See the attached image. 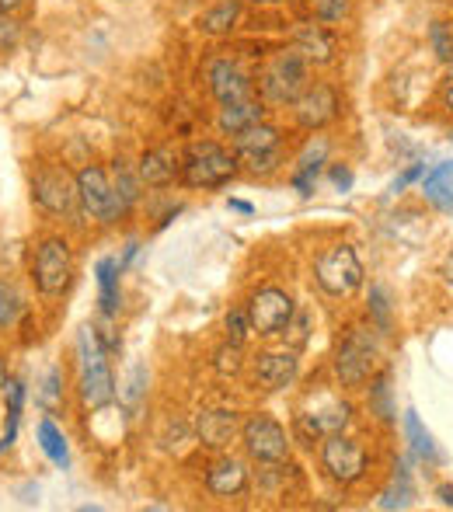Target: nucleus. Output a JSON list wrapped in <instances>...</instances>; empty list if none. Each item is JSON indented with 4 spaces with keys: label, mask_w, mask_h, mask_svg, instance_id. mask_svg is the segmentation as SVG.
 <instances>
[{
    "label": "nucleus",
    "mask_w": 453,
    "mask_h": 512,
    "mask_svg": "<svg viewBox=\"0 0 453 512\" xmlns=\"http://www.w3.org/2000/svg\"><path fill=\"white\" fill-rule=\"evenodd\" d=\"M255 88L265 105L293 108V102L311 88V63L293 46L279 49V53H272L269 60H265V67L258 70Z\"/></svg>",
    "instance_id": "obj_1"
},
{
    "label": "nucleus",
    "mask_w": 453,
    "mask_h": 512,
    "mask_svg": "<svg viewBox=\"0 0 453 512\" xmlns=\"http://www.w3.org/2000/svg\"><path fill=\"white\" fill-rule=\"evenodd\" d=\"M237 164H241V157L234 150H227L224 143L196 140L182 150V185L196 192L224 189L237 175Z\"/></svg>",
    "instance_id": "obj_2"
},
{
    "label": "nucleus",
    "mask_w": 453,
    "mask_h": 512,
    "mask_svg": "<svg viewBox=\"0 0 453 512\" xmlns=\"http://www.w3.org/2000/svg\"><path fill=\"white\" fill-rule=\"evenodd\" d=\"M77 356H81V398L88 408L102 411L115 401V380L109 370V359L98 342L95 328H81L77 335Z\"/></svg>",
    "instance_id": "obj_3"
},
{
    "label": "nucleus",
    "mask_w": 453,
    "mask_h": 512,
    "mask_svg": "<svg viewBox=\"0 0 453 512\" xmlns=\"http://www.w3.org/2000/svg\"><path fill=\"white\" fill-rule=\"evenodd\" d=\"M363 276V262L352 244H335V248L321 251L314 262V283L335 300H349L363 286Z\"/></svg>",
    "instance_id": "obj_4"
},
{
    "label": "nucleus",
    "mask_w": 453,
    "mask_h": 512,
    "mask_svg": "<svg viewBox=\"0 0 453 512\" xmlns=\"http://www.w3.org/2000/svg\"><path fill=\"white\" fill-rule=\"evenodd\" d=\"M373 370H377V342H373L370 328H349V335L335 352V377L349 391H363L373 380Z\"/></svg>",
    "instance_id": "obj_5"
},
{
    "label": "nucleus",
    "mask_w": 453,
    "mask_h": 512,
    "mask_svg": "<svg viewBox=\"0 0 453 512\" xmlns=\"http://www.w3.org/2000/svg\"><path fill=\"white\" fill-rule=\"evenodd\" d=\"M321 467L335 485L349 488L359 485L370 471V453L359 439L345 436V432H332V436L321 439Z\"/></svg>",
    "instance_id": "obj_6"
},
{
    "label": "nucleus",
    "mask_w": 453,
    "mask_h": 512,
    "mask_svg": "<svg viewBox=\"0 0 453 512\" xmlns=\"http://www.w3.org/2000/svg\"><path fill=\"white\" fill-rule=\"evenodd\" d=\"M77 196H81V209L98 223H115L126 213V203L115 192L112 178L105 175L102 164H88L77 171Z\"/></svg>",
    "instance_id": "obj_7"
},
{
    "label": "nucleus",
    "mask_w": 453,
    "mask_h": 512,
    "mask_svg": "<svg viewBox=\"0 0 453 512\" xmlns=\"http://www.w3.org/2000/svg\"><path fill=\"white\" fill-rule=\"evenodd\" d=\"M241 443L255 464H283L290 457V436L272 415H251L241 425Z\"/></svg>",
    "instance_id": "obj_8"
},
{
    "label": "nucleus",
    "mask_w": 453,
    "mask_h": 512,
    "mask_svg": "<svg viewBox=\"0 0 453 512\" xmlns=\"http://www.w3.org/2000/svg\"><path fill=\"white\" fill-rule=\"evenodd\" d=\"M293 314H297L293 297L286 290H279V286H262V290L248 300V321L258 338L283 335L293 324Z\"/></svg>",
    "instance_id": "obj_9"
},
{
    "label": "nucleus",
    "mask_w": 453,
    "mask_h": 512,
    "mask_svg": "<svg viewBox=\"0 0 453 512\" xmlns=\"http://www.w3.org/2000/svg\"><path fill=\"white\" fill-rule=\"evenodd\" d=\"M74 276V255L63 237H46L35 251V286L42 297H60Z\"/></svg>",
    "instance_id": "obj_10"
},
{
    "label": "nucleus",
    "mask_w": 453,
    "mask_h": 512,
    "mask_svg": "<svg viewBox=\"0 0 453 512\" xmlns=\"http://www.w3.org/2000/svg\"><path fill=\"white\" fill-rule=\"evenodd\" d=\"M339 112H342L339 91L325 81L311 84V88L293 102V122H297V129H304V133H321V129L339 119Z\"/></svg>",
    "instance_id": "obj_11"
},
{
    "label": "nucleus",
    "mask_w": 453,
    "mask_h": 512,
    "mask_svg": "<svg viewBox=\"0 0 453 512\" xmlns=\"http://www.w3.org/2000/svg\"><path fill=\"white\" fill-rule=\"evenodd\" d=\"M32 199L39 203L46 213L56 216H70L77 206H81V196H77V175L70 178L63 168H39L32 178Z\"/></svg>",
    "instance_id": "obj_12"
},
{
    "label": "nucleus",
    "mask_w": 453,
    "mask_h": 512,
    "mask_svg": "<svg viewBox=\"0 0 453 512\" xmlns=\"http://www.w3.org/2000/svg\"><path fill=\"white\" fill-rule=\"evenodd\" d=\"M206 88L217 98V105H230V102H244V98L258 95L255 77L234 60V56H217L206 67Z\"/></svg>",
    "instance_id": "obj_13"
},
{
    "label": "nucleus",
    "mask_w": 453,
    "mask_h": 512,
    "mask_svg": "<svg viewBox=\"0 0 453 512\" xmlns=\"http://www.w3.org/2000/svg\"><path fill=\"white\" fill-rule=\"evenodd\" d=\"M293 49L304 56L311 67H332L339 60V35L335 28L321 25V21H307L293 32Z\"/></svg>",
    "instance_id": "obj_14"
},
{
    "label": "nucleus",
    "mask_w": 453,
    "mask_h": 512,
    "mask_svg": "<svg viewBox=\"0 0 453 512\" xmlns=\"http://www.w3.org/2000/svg\"><path fill=\"white\" fill-rule=\"evenodd\" d=\"M251 373H255V384L262 387V391H286L300 373V356L293 349L258 352Z\"/></svg>",
    "instance_id": "obj_15"
},
{
    "label": "nucleus",
    "mask_w": 453,
    "mask_h": 512,
    "mask_svg": "<svg viewBox=\"0 0 453 512\" xmlns=\"http://www.w3.org/2000/svg\"><path fill=\"white\" fill-rule=\"evenodd\" d=\"M136 175H140V182L147 185V189H168V185H175V178H182V150L168 147V143L147 150V154L140 157Z\"/></svg>",
    "instance_id": "obj_16"
},
{
    "label": "nucleus",
    "mask_w": 453,
    "mask_h": 512,
    "mask_svg": "<svg viewBox=\"0 0 453 512\" xmlns=\"http://www.w3.org/2000/svg\"><path fill=\"white\" fill-rule=\"evenodd\" d=\"M325 164H328V140L325 136H311L307 147L300 150L297 164H293V189H297L300 196H311Z\"/></svg>",
    "instance_id": "obj_17"
},
{
    "label": "nucleus",
    "mask_w": 453,
    "mask_h": 512,
    "mask_svg": "<svg viewBox=\"0 0 453 512\" xmlns=\"http://www.w3.org/2000/svg\"><path fill=\"white\" fill-rule=\"evenodd\" d=\"M237 429H241L237 411H227V408L199 411V418H196L199 439H203V446H210V450H224V446H230V439L237 436Z\"/></svg>",
    "instance_id": "obj_18"
},
{
    "label": "nucleus",
    "mask_w": 453,
    "mask_h": 512,
    "mask_svg": "<svg viewBox=\"0 0 453 512\" xmlns=\"http://www.w3.org/2000/svg\"><path fill=\"white\" fill-rule=\"evenodd\" d=\"M206 488L217 499H234L248 488V467L241 464L237 457H220L217 464L206 471Z\"/></svg>",
    "instance_id": "obj_19"
},
{
    "label": "nucleus",
    "mask_w": 453,
    "mask_h": 512,
    "mask_svg": "<svg viewBox=\"0 0 453 512\" xmlns=\"http://www.w3.org/2000/svg\"><path fill=\"white\" fill-rule=\"evenodd\" d=\"M230 147L237 157H251V154H269V150H283V129L272 126V122H255L244 133L230 136Z\"/></svg>",
    "instance_id": "obj_20"
},
{
    "label": "nucleus",
    "mask_w": 453,
    "mask_h": 512,
    "mask_svg": "<svg viewBox=\"0 0 453 512\" xmlns=\"http://www.w3.org/2000/svg\"><path fill=\"white\" fill-rule=\"evenodd\" d=\"M265 119V102L262 95H251L244 98V102H230V105H220L217 112V129L224 136H237L244 133L248 126H255V122Z\"/></svg>",
    "instance_id": "obj_21"
},
{
    "label": "nucleus",
    "mask_w": 453,
    "mask_h": 512,
    "mask_svg": "<svg viewBox=\"0 0 453 512\" xmlns=\"http://www.w3.org/2000/svg\"><path fill=\"white\" fill-rule=\"evenodd\" d=\"M241 21V0H217L213 7H206L199 14V28L206 35H230Z\"/></svg>",
    "instance_id": "obj_22"
},
{
    "label": "nucleus",
    "mask_w": 453,
    "mask_h": 512,
    "mask_svg": "<svg viewBox=\"0 0 453 512\" xmlns=\"http://www.w3.org/2000/svg\"><path fill=\"white\" fill-rule=\"evenodd\" d=\"M422 196L440 209H453V161H443L422 178Z\"/></svg>",
    "instance_id": "obj_23"
},
{
    "label": "nucleus",
    "mask_w": 453,
    "mask_h": 512,
    "mask_svg": "<svg viewBox=\"0 0 453 512\" xmlns=\"http://www.w3.org/2000/svg\"><path fill=\"white\" fill-rule=\"evenodd\" d=\"M119 272H122V262H115V258H102V262H98V269H95V276H98V304H102V310L109 317L122 304Z\"/></svg>",
    "instance_id": "obj_24"
},
{
    "label": "nucleus",
    "mask_w": 453,
    "mask_h": 512,
    "mask_svg": "<svg viewBox=\"0 0 453 512\" xmlns=\"http://www.w3.org/2000/svg\"><path fill=\"white\" fill-rule=\"evenodd\" d=\"M405 436H408V443H412V453L422 460V464H436V460H440V450H436L433 432L419 422V415H415V411H405Z\"/></svg>",
    "instance_id": "obj_25"
},
{
    "label": "nucleus",
    "mask_w": 453,
    "mask_h": 512,
    "mask_svg": "<svg viewBox=\"0 0 453 512\" xmlns=\"http://www.w3.org/2000/svg\"><path fill=\"white\" fill-rule=\"evenodd\" d=\"M39 446L56 467H63V471H67V467H70V446H67V436H63V432L53 425V418H42V422H39Z\"/></svg>",
    "instance_id": "obj_26"
},
{
    "label": "nucleus",
    "mask_w": 453,
    "mask_h": 512,
    "mask_svg": "<svg viewBox=\"0 0 453 512\" xmlns=\"http://www.w3.org/2000/svg\"><path fill=\"white\" fill-rule=\"evenodd\" d=\"M412 495H415L412 474L405 471V464H398V467H394L391 485L384 488V495H380L377 506H380V509H408V506H412Z\"/></svg>",
    "instance_id": "obj_27"
},
{
    "label": "nucleus",
    "mask_w": 453,
    "mask_h": 512,
    "mask_svg": "<svg viewBox=\"0 0 453 512\" xmlns=\"http://www.w3.org/2000/svg\"><path fill=\"white\" fill-rule=\"evenodd\" d=\"M311 4V18L328 28H339L352 18V4L356 0H307Z\"/></svg>",
    "instance_id": "obj_28"
},
{
    "label": "nucleus",
    "mask_w": 453,
    "mask_h": 512,
    "mask_svg": "<svg viewBox=\"0 0 453 512\" xmlns=\"http://www.w3.org/2000/svg\"><path fill=\"white\" fill-rule=\"evenodd\" d=\"M429 49H433L436 63L453 67V18H443L429 28Z\"/></svg>",
    "instance_id": "obj_29"
},
{
    "label": "nucleus",
    "mask_w": 453,
    "mask_h": 512,
    "mask_svg": "<svg viewBox=\"0 0 453 512\" xmlns=\"http://www.w3.org/2000/svg\"><path fill=\"white\" fill-rule=\"evenodd\" d=\"M112 185H115V192H119V199L126 203V209L140 199V189H143V182H140V175L136 171H129L126 168V161H115V168H112Z\"/></svg>",
    "instance_id": "obj_30"
},
{
    "label": "nucleus",
    "mask_w": 453,
    "mask_h": 512,
    "mask_svg": "<svg viewBox=\"0 0 453 512\" xmlns=\"http://www.w3.org/2000/svg\"><path fill=\"white\" fill-rule=\"evenodd\" d=\"M244 164H248L251 175H272V171H279V164H286V154L283 150H269V154H251V157H241Z\"/></svg>",
    "instance_id": "obj_31"
},
{
    "label": "nucleus",
    "mask_w": 453,
    "mask_h": 512,
    "mask_svg": "<svg viewBox=\"0 0 453 512\" xmlns=\"http://www.w3.org/2000/svg\"><path fill=\"white\" fill-rule=\"evenodd\" d=\"M251 335V321H248V307H234L227 314V338L234 345H244Z\"/></svg>",
    "instance_id": "obj_32"
},
{
    "label": "nucleus",
    "mask_w": 453,
    "mask_h": 512,
    "mask_svg": "<svg viewBox=\"0 0 453 512\" xmlns=\"http://www.w3.org/2000/svg\"><path fill=\"white\" fill-rule=\"evenodd\" d=\"M143 384H147V370H143V366H133V373H129L126 391H122V401H126V408H129V411H136V405H140V398H143Z\"/></svg>",
    "instance_id": "obj_33"
},
{
    "label": "nucleus",
    "mask_w": 453,
    "mask_h": 512,
    "mask_svg": "<svg viewBox=\"0 0 453 512\" xmlns=\"http://www.w3.org/2000/svg\"><path fill=\"white\" fill-rule=\"evenodd\" d=\"M18 310H21L18 293H14L7 283H0V328H7V324H14V317H18Z\"/></svg>",
    "instance_id": "obj_34"
},
{
    "label": "nucleus",
    "mask_w": 453,
    "mask_h": 512,
    "mask_svg": "<svg viewBox=\"0 0 453 512\" xmlns=\"http://www.w3.org/2000/svg\"><path fill=\"white\" fill-rule=\"evenodd\" d=\"M370 317L384 331L391 328V304H387V297H384V290H380V286H373V290H370Z\"/></svg>",
    "instance_id": "obj_35"
},
{
    "label": "nucleus",
    "mask_w": 453,
    "mask_h": 512,
    "mask_svg": "<svg viewBox=\"0 0 453 512\" xmlns=\"http://www.w3.org/2000/svg\"><path fill=\"white\" fill-rule=\"evenodd\" d=\"M39 401H42V408H49V411H56L60 408V373L56 370H49L46 373V380H42V391H39Z\"/></svg>",
    "instance_id": "obj_36"
},
{
    "label": "nucleus",
    "mask_w": 453,
    "mask_h": 512,
    "mask_svg": "<svg viewBox=\"0 0 453 512\" xmlns=\"http://www.w3.org/2000/svg\"><path fill=\"white\" fill-rule=\"evenodd\" d=\"M18 42H21V25L11 14H0V53H11Z\"/></svg>",
    "instance_id": "obj_37"
},
{
    "label": "nucleus",
    "mask_w": 453,
    "mask_h": 512,
    "mask_svg": "<svg viewBox=\"0 0 453 512\" xmlns=\"http://www.w3.org/2000/svg\"><path fill=\"white\" fill-rule=\"evenodd\" d=\"M370 394H373V411H377L384 422H391L394 411H391V405H387V398H391V387H387V380H377V384L370 387Z\"/></svg>",
    "instance_id": "obj_38"
},
{
    "label": "nucleus",
    "mask_w": 453,
    "mask_h": 512,
    "mask_svg": "<svg viewBox=\"0 0 453 512\" xmlns=\"http://www.w3.org/2000/svg\"><path fill=\"white\" fill-rule=\"evenodd\" d=\"M332 182L339 185L342 192H349L352 189V171L345 168V164H332Z\"/></svg>",
    "instance_id": "obj_39"
},
{
    "label": "nucleus",
    "mask_w": 453,
    "mask_h": 512,
    "mask_svg": "<svg viewBox=\"0 0 453 512\" xmlns=\"http://www.w3.org/2000/svg\"><path fill=\"white\" fill-rule=\"evenodd\" d=\"M440 108H443L447 115H453V77L440 88Z\"/></svg>",
    "instance_id": "obj_40"
},
{
    "label": "nucleus",
    "mask_w": 453,
    "mask_h": 512,
    "mask_svg": "<svg viewBox=\"0 0 453 512\" xmlns=\"http://www.w3.org/2000/svg\"><path fill=\"white\" fill-rule=\"evenodd\" d=\"M422 171H426V168H422V164H415V168H408V171H405V175H401V178H398V182H394V192H398V189H405V185H408V182H415V178H419V175H422Z\"/></svg>",
    "instance_id": "obj_41"
},
{
    "label": "nucleus",
    "mask_w": 453,
    "mask_h": 512,
    "mask_svg": "<svg viewBox=\"0 0 453 512\" xmlns=\"http://www.w3.org/2000/svg\"><path fill=\"white\" fill-rule=\"evenodd\" d=\"M440 272H443V279H447V283H453V251H447V258H443Z\"/></svg>",
    "instance_id": "obj_42"
},
{
    "label": "nucleus",
    "mask_w": 453,
    "mask_h": 512,
    "mask_svg": "<svg viewBox=\"0 0 453 512\" xmlns=\"http://www.w3.org/2000/svg\"><path fill=\"white\" fill-rule=\"evenodd\" d=\"M436 495H440L443 506H450V509H453V488H450V485H440V488H436Z\"/></svg>",
    "instance_id": "obj_43"
},
{
    "label": "nucleus",
    "mask_w": 453,
    "mask_h": 512,
    "mask_svg": "<svg viewBox=\"0 0 453 512\" xmlns=\"http://www.w3.org/2000/svg\"><path fill=\"white\" fill-rule=\"evenodd\" d=\"M25 0H0V14H14Z\"/></svg>",
    "instance_id": "obj_44"
},
{
    "label": "nucleus",
    "mask_w": 453,
    "mask_h": 512,
    "mask_svg": "<svg viewBox=\"0 0 453 512\" xmlns=\"http://www.w3.org/2000/svg\"><path fill=\"white\" fill-rule=\"evenodd\" d=\"M230 209H237V213H251V206L241 203V199H230Z\"/></svg>",
    "instance_id": "obj_45"
},
{
    "label": "nucleus",
    "mask_w": 453,
    "mask_h": 512,
    "mask_svg": "<svg viewBox=\"0 0 453 512\" xmlns=\"http://www.w3.org/2000/svg\"><path fill=\"white\" fill-rule=\"evenodd\" d=\"M4 377H7V370H4V359H0V387H4Z\"/></svg>",
    "instance_id": "obj_46"
},
{
    "label": "nucleus",
    "mask_w": 453,
    "mask_h": 512,
    "mask_svg": "<svg viewBox=\"0 0 453 512\" xmlns=\"http://www.w3.org/2000/svg\"><path fill=\"white\" fill-rule=\"evenodd\" d=\"M255 4H272V0H255Z\"/></svg>",
    "instance_id": "obj_47"
},
{
    "label": "nucleus",
    "mask_w": 453,
    "mask_h": 512,
    "mask_svg": "<svg viewBox=\"0 0 453 512\" xmlns=\"http://www.w3.org/2000/svg\"><path fill=\"white\" fill-rule=\"evenodd\" d=\"M450 143H453V129H450Z\"/></svg>",
    "instance_id": "obj_48"
}]
</instances>
